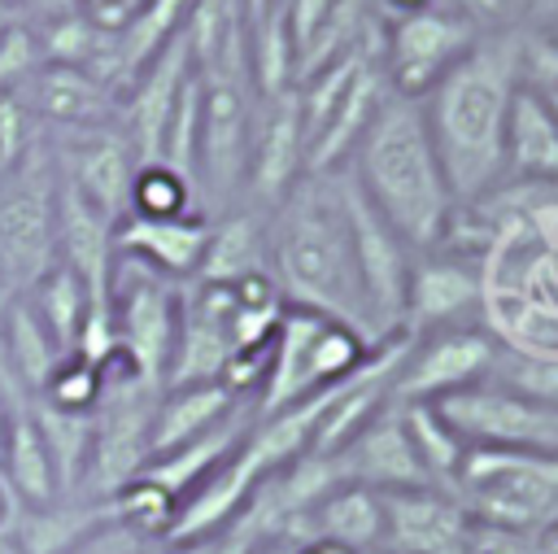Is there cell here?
<instances>
[{
	"label": "cell",
	"instance_id": "cell-31",
	"mask_svg": "<svg viewBox=\"0 0 558 554\" xmlns=\"http://www.w3.org/2000/svg\"><path fill=\"white\" fill-rule=\"evenodd\" d=\"M401 406V419H405V432H410V445L427 471V480L436 489H449L453 493V480H458V467L466 458V441L453 432V423L436 410V401H397Z\"/></svg>",
	"mask_w": 558,
	"mask_h": 554
},
{
	"label": "cell",
	"instance_id": "cell-26",
	"mask_svg": "<svg viewBox=\"0 0 558 554\" xmlns=\"http://www.w3.org/2000/svg\"><path fill=\"white\" fill-rule=\"evenodd\" d=\"M105 519H113L109 502L83 493H61L48 506H9V532L22 554H65Z\"/></svg>",
	"mask_w": 558,
	"mask_h": 554
},
{
	"label": "cell",
	"instance_id": "cell-17",
	"mask_svg": "<svg viewBox=\"0 0 558 554\" xmlns=\"http://www.w3.org/2000/svg\"><path fill=\"white\" fill-rule=\"evenodd\" d=\"M196 74L187 35H179L170 48H161L118 96V127L131 140L140 161H157L161 144H166V127L174 118V105L187 87V79Z\"/></svg>",
	"mask_w": 558,
	"mask_h": 554
},
{
	"label": "cell",
	"instance_id": "cell-16",
	"mask_svg": "<svg viewBox=\"0 0 558 554\" xmlns=\"http://www.w3.org/2000/svg\"><path fill=\"white\" fill-rule=\"evenodd\" d=\"M310 174V144L296 87L257 96L253 109V144H248V174H244V205L262 218Z\"/></svg>",
	"mask_w": 558,
	"mask_h": 554
},
{
	"label": "cell",
	"instance_id": "cell-44",
	"mask_svg": "<svg viewBox=\"0 0 558 554\" xmlns=\"http://www.w3.org/2000/svg\"><path fill=\"white\" fill-rule=\"evenodd\" d=\"M296 554H362V550H349V545L327 541V537H305V541H296Z\"/></svg>",
	"mask_w": 558,
	"mask_h": 554
},
{
	"label": "cell",
	"instance_id": "cell-22",
	"mask_svg": "<svg viewBox=\"0 0 558 554\" xmlns=\"http://www.w3.org/2000/svg\"><path fill=\"white\" fill-rule=\"evenodd\" d=\"M257 484H262V471L253 467V458H248L244 445H240L227 462H218V467L174 506V519H170L166 541H170V545H183V541H196V537H209V532L231 528V523L248 510Z\"/></svg>",
	"mask_w": 558,
	"mask_h": 554
},
{
	"label": "cell",
	"instance_id": "cell-18",
	"mask_svg": "<svg viewBox=\"0 0 558 554\" xmlns=\"http://www.w3.org/2000/svg\"><path fill=\"white\" fill-rule=\"evenodd\" d=\"M471 515L449 489L384 493V545L375 554H466Z\"/></svg>",
	"mask_w": 558,
	"mask_h": 554
},
{
	"label": "cell",
	"instance_id": "cell-14",
	"mask_svg": "<svg viewBox=\"0 0 558 554\" xmlns=\"http://www.w3.org/2000/svg\"><path fill=\"white\" fill-rule=\"evenodd\" d=\"M466 323H484L480 253L453 240L414 253L401 336H423L436 327H466Z\"/></svg>",
	"mask_w": 558,
	"mask_h": 554
},
{
	"label": "cell",
	"instance_id": "cell-50",
	"mask_svg": "<svg viewBox=\"0 0 558 554\" xmlns=\"http://www.w3.org/2000/svg\"><path fill=\"white\" fill-rule=\"evenodd\" d=\"M9 4H17V0H9ZM17 13H22V9H17Z\"/></svg>",
	"mask_w": 558,
	"mask_h": 554
},
{
	"label": "cell",
	"instance_id": "cell-37",
	"mask_svg": "<svg viewBox=\"0 0 558 554\" xmlns=\"http://www.w3.org/2000/svg\"><path fill=\"white\" fill-rule=\"evenodd\" d=\"M257 537H266L248 515H240L231 528H222V532H209V537H196V541H183V545H170V554H248L253 550V541Z\"/></svg>",
	"mask_w": 558,
	"mask_h": 554
},
{
	"label": "cell",
	"instance_id": "cell-20",
	"mask_svg": "<svg viewBox=\"0 0 558 554\" xmlns=\"http://www.w3.org/2000/svg\"><path fill=\"white\" fill-rule=\"evenodd\" d=\"M22 96L44 131H78L118 118V92L100 74L65 61H44L26 79Z\"/></svg>",
	"mask_w": 558,
	"mask_h": 554
},
{
	"label": "cell",
	"instance_id": "cell-35",
	"mask_svg": "<svg viewBox=\"0 0 558 554\" xmlns=\"http://www.w3.org/2000/svg\"><path fill=\"white\" fill-rule=\"evenodd\" d=\"M493 380H501V384H510L536 401L558 406V353H510L506 349Z\"/></svg>",
	"mask_w": 558,
	"mask_h": 554
},
{
	"label": "cell",
	"instance_id": "cell-11",
	"mask_svg": "<svg viewBox=\"0 0 558 554\" xmlns=\"http://www.w3.org/2000/svg\"><path fill=\"white\" fill-rule=\"evenodd\" d=\"M506 345L493 336L488 323L466 327H436L423 336H405L401 362L392 371V397L397 401H440L471 384H484L497 375Z\"/></svg>",
	"mask_w": 558,
	"mask_h": 554
},
{
	"label": "cell",
	"instance_id": "cell-9",
	"mask_svg": "<svg viewBox=\"0 0 558 554\" xmlns=\"http://www.w3.org/2000/svg\"><path fill=\"white\" fill-rule=\"evenodd\" d=\"M109 314H113L118 349L126 353V362L144 380L166 388L179 314H183V284H174L140 262L118 257L113 279H109Z\"/></svg>",
	"mask_w": 558,
	"mask_h": 554
},
{
	"label": "cell",
	"instance_id": "cell-33",
	"mask_svg": "<svg viewBox=\"0 0 558 554\" xmlns=\"http://www.w3.org/2000/svg\"><path fill=\"white\" fill-rule=\"evenodd\" d=\"M105 393V362H92L83 353H65L52 375L44 380V388L35 393L39 401L57 406V410H74V414H92L96 401Z\"/></svg>",
	"mask_w": 558,
	"mask_h": 554
},
{
	"label": "cell",
	"instance_id": "cell-34",
	"mask_svg": "<svg viewBox=\"0 0 558 554\" xmlns=\"http://www.w3.org/2000/svg\"><path fill=\"white\" fill-rule=\"evenodd\" d=\"M39 140H44V127L31 113L26 96L13 92V87H0V179L9 170H17L35 153Z\"/></svg>",
	"mask_w": 558,
	"mask_h": 554
},
{
	"label": "cell",
	"instance_id": "cell-24",
	"mask_svg": "<svg viewBox=\"0 0 558 554\" xmlns=\"http://www.w3.org/2000/svg\"><path fill=\"white\" fill-rule=\"evenodd\" d=\"M244 406H257L253 397H240L227 380H201V384H170L157 397L153 414V458L166 449H179L214 427H222Z\"/></svg>",
	"mask_w": 558,
	"mask_h": 554
},
{
	"label": "cell",
	"instance_id": "cell-47",
	"mask_svg": "<svg viewBox=\"0 0 558 554\" xmlns=\"http://www.w3.org/2000/svg\"><path fill=\"white\" fill-rule=\"evenodd\" d=\"M135 554H170V545L161 541V537H148V541H140V550Z\"/></svg>",
	"mask_w": 558,
	"mask_h": 554
},
{
	"label": "cell",
	"instance_id": "cell-10",
	"mask_svg": "<svg viewBox=\"0 0 558 554\" xmlns=\"http://www.w3.org/2000/svg\"><path fill=\"white\" fill-rule=\"evenodd\" d=\"M340 201L349 218V240H353V262L371 314L375 340H397L401 318H405V284L414 266V249L401 240V231L362 196L349 170H340Z\"/></svg>",
	"mask_w": 558,
	"mask_h": 554
},
{
	"label": "cell",
	"instance_id": "cell-43",
	"mask_svg": "<svg viewBox=\"0 0 558 554\" xmlns=\"http://www.w3.org/2000/svg\"><path fill=\"white\" fill-rule=\"evenodd\" d=\"M248 554H296V537H288V532H266V537L253 541Z\"/></svg>",
	"mask_w": 558,
	"mask_h": 554
},
{
	"label": "cell",
	"instance_id": "cell-6",
	"mask_svg": "<svg viewBox=\"0 0 558 554\" xmlns=\"http://www.w3.org/2000/svg\"><path fill=\"white\" fill-rule=\"evenodd\" d=\"M453 497L480 523H497V528L536 537L558 519V454H519V449L471 445L458 467Z\"/></svg>",
	"mask_w": 558,
	"mask_h": 554
},
{
	"label": "cell",
	"instance_id": "cell-23",
	"mask_svg": "<svg viewBox=\"0 0 558 554\" xmlns=\"http://www.w3.org/2000/svg\"><path fill=\"white\" fill-rule=\"evenodd\" d=\"M113 218H105L96 205H87L78 192H70L57 179V257L78 270V279L92 288L96 301H109V279H113Z\"/></svg>",
	"mask_w": 558,
	"mask_h": 554
},
{
	"label": "cell",
	"instance_id": "cell-49",
	"mask_svg": "<svg viewBox=\"0 0 558 554\" xmlns=\"http://www.w3.org/2000/svg\"><path fill=\"white\" fill-rule=\"evenodd\" d=\"M541 35H549V39L558 44V17H554V22H545V31H541Z\"/></svg>",
	"mask_w": 558,
	"mask_h": 554
},
{
	"label": "cell",
	"instance_id": "cell-12",
	"mask_svg": "<svg viewBox=\"0 0 558 554\" xmlns=\"http://www.w3.org/2000/svg\"><path fill=\"white\" fill-rule=\"evenodd\" d=\"M436 410L453 423L466 445L480 449H519V454H558V406L536 401L501 380L471 384L453 397H440Z\"/></svg>",
	"mask_w": 558,
	"mask_h": 554
},
{
	"label": "cell",
	"instance_id": "cell-5",
	"mask_svg": "<svg viewBox=\"0 0 558 554\" xmlns=\"http://www.w3.org/2000/svg\"><path fill=\"white\" fill-rule=\"evenodd\" d=\"M384 340H371L366 332H357L344 318H331V314L305 310V305H283V318H279L275 340H270L266 380L257 393V414L336 388Z\"/></svg>",
	"mask_w": 558,
	"mask_h": 554
},
{
	"label": "cell",
	"instance_id": "cell-46",
	"mask_svg": "<svg viewBox=\"0 0 558 554\" xmlns=\"http://www.w3.org/2000/svg\"><path fill=\"white\" fill-rule=\"evenodd\" d=\"M536 550H541V554H558V519H554L545 532H536Z\"/></svg>",
	"mask_w": 558,
	"mask_h": 554
},
{
	"label": "cell",
	"instance_id": "cell-38",
	"mask_svg": "<svg viewBox=\"0 0 558 554\" xmlns=\"http://www.w3.org/2000/svg\"><path fill=\"white\" fill-rule=\"evenodd\" d=\"M466 554H541V550H536L532 532H514V528H497V523L471 519Z\"/></svg>",
	"mask_w": 558,
	"mask_h": 554
},
{
	"label": "cell",
	"instance_id": "cell-4",
	"mask_svg": "<svg viewBox=\"0 0 558 554\" xmlns=\"http://www.w3.org/2000/svg\"><path fill=\"white\" fill-rule=\"evenodd\" d=\"M344 170L414 253L436 249L449 236L458 201L414 96L388 87Z\"/></svg>",
	"mask_w": 558,
	"mask_h": 554
},
{
	"label": "cell",
	"instance_id": "cell-42",
	"mask_svg": "<svg viewBox=\"0 0 558 554\" xmlns=\"http://www.w3.org/2000/svg\"><path fill=\"white\" fill-rule=\"evenodd\" d=\"M371 4H375V13L388 22V17H405V13L432 9V4H440V0H371Z\"/></svg>",
	"mask_w": 558,
	"mask_h": 554
},
{
	"label": "cell",
	"instance_id": "cell-27",
	"mask_svg": "<svg viewBox=\"0 0 558 554\" xmlns=\"http://www.w3.org/2000/svg\"><path fill=\"white\" fill-rule=\"evenodd\" d=\"M305 537H327L349 550L375 554L384 545V493L366 484H336L296 528V541Z\"/></svg>",
	"mask_w": 558,
	"mask_h": 554
},
{
	"label": "cell",
	"instance_id": "cell-36",
	"mask_svg": "<svg viewBox=\"0 0 558 554\" xmlns=\"http://www.w3.org/2000/svg\"><path fill=\"white\" fill-rule=\"evenodd\" d=\"M39 65H44V48H39L35 26H31L26 17L9 22V26L0 31V87L22 92L26 79H31Z\"/></svg>",
	"mask_w": 558,
	"mask_h": 554
},
{
	"label": "cell",
	"instance_id": "cell-7",
	"mask_svg": "<svg viewBox=\"0 0 558 554\" xmlns=\"http://www.w3.org/2000/svg\"><path fill=\"white\" fill-rule=\"evenodd\" d=\"M257 92L244 74H201V122L192 148V179L209 218L244 205L248 144Z\"/></svg>",
	"mask_w": 558,
	"mask_h": 554
},
{
	"label": "cell",
	"instance_id": "cell-1",
	"mask_svg": "<svg viewBox=\"0 0 558 554\" xmlns=\"http://www.w3.org/2000/svg\"><path fill=\"white\" fill-rule=\"evenodd\" d=\"M480 253L484 323L510 353H558V183H501L458 209Z\"/></svg>",
	"mask_w": 558,
	"mask_h": 554
},
{
	"label": "cell",
	"instance_id": "cell-3",
	"mask_svg": "<svg viewBox=\"0 0 558 554\" xmlns=\"http://www.w3.org/2000/svg\"><path fill=\"white\" fill-rule=\"evenodd\" d=\"M266 266L288 305L323 310L375 340L340 201V170L301 174V183L266 214Z\"/></svg>",
	"mask_w": 558,
	"mask_h": 554
},
{
	"label": "cell",
	"instance_id": "cell-15",
	"mask_svg": "<svg viewBox=\"0 0 558 554\" xmlns=\"http://www.w3.org/2000/svg\"><path fill=\"white\" fill-rule=\"evenodd\" d=\"M44 140L57 161V179L70 192H78L87 205H96L105 218L122 222L140 157L122 135L118 118L100 127H78V131H44Z\"/></svg>",
	"mask_w": 558,
	"mask_h": 554
},
{
	"label": "cell",
	"instance_id": "cell-41",
	"mask_svg": "<svg viewBox=\"0 0 558 554\" xmlns=\"http://www.w3.org/2000/svg\"><path fill=\"white\" fill-rule=\"evenodd\" d=\"M22 17L26 22H52V17H65L78 9V0H17Z\"/></svg>",
	"mask_w": 558,
	"mask_h": 554
},
{
	"label": "cell",
	"instance_id": "cell-25",
	"mask_svg": "<svg viewBox=\"0 0 558 554\" xmlns=\"http://www.w3.org/2000/svg\"><path fill=\"white\" fill-rule=\"evenodd\" d=\"M501 183H558V118L541 87L527 79L506 118V174ZM497 183V188H501Z\"/></svg>",
	"mask_w": 558,
	"mask_h": 554
},
{
	"label": "cell",
	"instance_id": "cell-21",
	"mask_svg": "<svg viewBox=\"0 0 558 554\" xmlns=\"http://www.w3.org/2000/svg\"><path fill=\"white\" fill-rule=\"evenodd\" d=\"M209 227H214V218H205V214H187V218L126 214L113 227V249H118V257L140 262L174 284H192L205 262V249H209Z\"/></svg>",
	"mask_w": 558,
	"mask_h": 554
},
{
	"label": "cell",
	"instance_id": "cell-29",
	"mask_svg": "<svg viewBox=\"0 0 558 554\" xmlns=\"http://www.w3.org/2000/svg\"><path fill=\"white\" fill-rule=\"evenodd\" d=\"M0 340H4V353H9V366H13L17 384L31 397L44 388L52 366L65 358V349L52 340V332L44 327V318L31 310V301L22 292L0 297Z\"/></svg>",
	"mask_w": 558,
	"mask_h": 554
},
{
	"label": "cell",
	"instance_id": "cell-19",
	"mask_svg": "<svg viewBox=\"0 0 558 554\" xmlns=\"http://www.w3.org/2000/svg\"><path fill=\"white\" fill-rule=\"evenodd\" d=\"M336 458V471L344 484H366L375 493H397V489H427V471L410 445V432H405V419H401V406L397 397L340 449L331 454ZM436 489V484H432Z\"/></svg>",
	"mask_w": 558,
	"mask_h": 554
},
{
	"label": "cell",
	"instance_id": "cell-32",
	"mask_svg": "<svg viewBox=\"0 0 558 554\" xmlns=\"http://www.w3.org/2000/svg\"><path fill=\"white\" fill-rule=\"evenodd\" d=\"M126 214H140V218H187V214H205V209H201L196 179L187 170H179L170 161H140L135 179H131Z\"/></svg>",
	"mask_w": 558,
	"mask_h": 554
},
{
	"label": "cell",
	"instance_id": "cell-40",
	"mask_svg": "<svg viewBox=\"0 0 558 554\" xmlns=\"http://www.w3.org/2000/svg\"><path fill=\"white\" fill-rule=\"evenodd\" d=\"M78 9L96 22V26H105V31H118L135 9H140V0H78Z\"/></svg>",
	"mask_w": 558,
	"mask_h": 554
},
{
	"label": "cell",
	"instance_id": "cell-45",
	"mask_svg": "<svg viewBox=\"0 0 558 554\" xmlns=\"http://www.w3.org/2000/svg\"><path fill=\"white\" fill-rule=\"evenodd\" d=\"M4 445H9V401L0 397V489H4Z\"/></svg>",
	"mask_w": 558,
	"mask_h": 554
},
{
	"label": "cell",
	"instance_id": "cell-30",
	"mask_svg": "<svg viewBox=\"0 0 558 554\" xmlns=\"http://www.w3.org/2000/svg\"><path fill=\"white\" fill-rule=\"evenodd\" d=\"M22 297L31 301V310L44 318V327L52 332V340H57L65 353L78 345V336H83V327H87V314H92L96 305H109V301H96L92 288L78 279V270L65 266L61 257H57Z\"/></svg>",
	"mask_w": 558,
	"mask_h": 554
},
{
	"label": "cell",
	"instance_id": "cell-28",
	"mask_svg": "<svg viewBox=\"0 0 558 554\" xmlns=\"http://www.w3.org/2000/svg\"><path fill=\"white\" fill-rule=\"evenodd\" d=\"M262 270H270L266 266V218L248 205L218 214L214 227H209V249H205V262H201L196 279L240 284V279L262 275Z\"/></svg>",
	"mask_w": 558,
	"mask_h": 554
},
{
	"label": "cell",
	"instance_id": "cell-2",
	"mask_svg": "<svg viewBox=\"0 0 558 554\" xmlns=\"http://www.w3.org/2000/svg\"><path fill=\"white\" fill-rule=\"evenodd\" d=\"M523 35L484 31L418 96L458 209L488 196L506 174V118L523 83Z\"/></svg>",
	"mask_w": 558,
	"mask_h": 554
},
{
	"label": "cell",
	"instance_id": "cell-13",
	"mask_svg": "<svg viewBox=\"0 0 558 554\" xmlns=\"http://www.w3.org/2000/svg\"><path fill=\"white\" fill-rule=\"evenodd\" d=\"M484 31L449 0L405 13V17H388L379 31V65L392 92L401 96H427V87L480 39Z\"/></svg>",
	"mask_w": 558,
	"mask_h": 554
},
{
	"label": "cell",
	"instance_id": "cell-8",
	"mask_svg": "<svg viewBox=\"0 0 558 554\" xmlns=\"http://www.w3.org/2000/svg\"><path fill=\"white\" fill-rule=\"evenodd\" d=\"M57 262V161L48 140L0 179V288L26 292Z\"/></svg>",
	"mask_w": 558,
	"mask_h": 554
},
{
	"label": "cell",
	"instance_id": "cell-48",
	"mask_svg": "<svg viewBox=\"0 0 558 554\" xmlns=\"http://www.w3.org/2000/svg\"><path fill=\"white\" fill-rule=\"evenodd\" d=\"M22 13H17V4H9V0H0V31L9 26V22H17Z\"/></svg>",
	"mask_w": 558,
	"mask_h": 554
},
{
	"label": "cell",
	"instance_id": "cell-39",
	"mask_svg": "<svg viewBox=\"0 0 558 554\" xmlns=\"http://www.w3.org/2000/svg\"><path fill=\"white\" fill-rule=\"evenodd\" d=\"M140 541H148V537H140L135 528H126V523H118V519H105L96 532H87V537H83L74 550H65V554H135Z\"/></svg>",
	"mask_w": 558,
	"mask_h": 554
}]
</instances>
